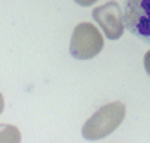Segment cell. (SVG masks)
Instances as JSON below:
<instances>
[{
	"label": "cell",
	"instance_id": "52a82bcc",
	"mask_svg": "<svg viewBox=\"0 0 150 143\" xmlns=\"http://www.w3.org/2000/svg\"><path fill=\"white\" fill-rule=\"evenodd\" d=\"M145 71H146L148 76H150V51L145 54Z\"/></svg>",
	"mask_w": 150,
	"mask_h": 143
},
{
	"label": "cell",
	"instance_id": "8992f818",
	"mask_svg": "<svg viewBox=\"0 0 150 143\" xmlns=\"http://www.w3.org/2000/svg\"><path fill=\"white\" fill-rule=\"evenodd\" d=\"M74 2H76L78 6H83V7H89V6H92L96 0H74Z\"/></svg>",
	"mask_w": 150,
	"mask_h": 143
},
{
	"label": "cell",
	"instance_id": "6da1fadb",
	"mask_svg": "<svg viewBox=\"0 0 150 143\" xmlns=\"http://www.w3.org/2000/svg\"><path fill=\"white\" fill-rule=\"evenodd\" d=\"M125 118V103L123 102H110L98 109L87 122L83 123L81 136L89 141L101 139L105 136H109L110 132L123 123Z\"/></svg>",
	"mask_w": 150,
	"mask_h": 143
},
{
	"label": "cell",
	"instance_id": "277c9868",
	"mask_svg": "<svg viewBox=\"0 0 150 143\" xmlns=\"http://www.w3.org/2000/svg\"><path fill=\"white\" fill-rule=\"evenodd\" d=\"M92 18L103 29V35L109 40H117L125 33V13L117 2H107L92 11Z\"/></svg>",
	"mask_w": 150,
	"mask_h": 143
},
{
	"label": "cell",
	"instance_id": "3957f363",
	"mask_svg": "<svg viewBox=\"0 0 150 143\" xmlns=\"http://www.w3.org/2000/svg\"><path fill=\"white\" fill-rule=\"evenodd\" d=\"M125 27L134 36L150 43V0H127Z\"/></svg>",
	"mask_w": 150,
	"mask_h": 143
},
{
	"label": "cell",
	"instance_id": "7a4b0ae2",
	"mask_svg": "<svg viewBox=\"0 0 150 143\" xmlns=\"http://www.w3.org/2000/svg\"><path fill=\"white\" fill-rule=\"evenodd\" d=\"M103 43L105 42L100 29L89 24V22H81L72 31L69 53L76 60H91L94 56H98V53L103 49Z\"/></svg>",
	"mask_w": 150,
	"mask_h": 143
},
{
	"label": "cell",
	"instance_id": "5b68a950",
	"mask_svg": "<svg viewBox=\"0 0 150 143\" xmlns=\"http://www.w3.org/2000/svg\"><path fill=\"white\" fill-rule=\"evenodd\" d=\"M0 129V143H20V130L15 125L4 123Z\"/></svg>",
	"mask_w": 150,
	"mask_h": 143
}]
</instances>
